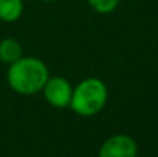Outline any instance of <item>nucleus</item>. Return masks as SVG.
<instances>
[{
	"label": "nucleus",
	"mask_w": 158,
	"mask_h": 157,
	"mask_svg": "<svg viewBox=\"0 0 158 157\" xmlns=\"http://www.w3.org/2000/svg\"><path fill=\"white\" fill-rule=\"evenodd\" d=\"M49 79L48 65L31 55H23L8 66L6 82L9 88L20 96H34L42 93L46 80Z\"/></svg>",
	"instance_id": "f257e3e1"
},
{
	"label": "nucleus",
	"mask_w": 158,
	"mask_h": 157,
	"mask_svg": "<svg viewBox=\"0 0 158 157\" xmlns=\"http://www.w3.org/2000/svg\"><path fill=\"white\" fill-rule=\"evenodd\" d=\"M109 100L107 85L98 77L80 80L72 91L69 108L80 117H94L100 114Z\"/></svg>",
	"instance_id": "f03ea898"
},
{
	"label": "nucleus",
	"mask_w": 158,
	"mask_h": 157,
	"mask_svg": "<svg viewBox=\"0 0 158 157\" xmlns=\"http://www.w3.org/2000/svg\"><path fill=\"white\" fill-rule=\"evenodd\" d=\"M72 91H74L72 83L61 76H49V79L46 80L42 89L46 103L57 109L69 108Z\"/></svg>",
	"instance_id": "7ed1b4c3"
},
{
	"label": "nucleus",
	"mask_w": 158,
	"mask_h": 157,
	"mask_svg": "<svg viewBox=\"0 0 158 157\" xmlns=\"http://www.w3.org/2000/svg\"><path fill=\"white\" fill-rule=\"evenodd\" d=\"M138 145L127 134H114L100 145L98 157H137Z\"/></svg>",
	"instance_id": "20e7f679"
},
{
	"label": "nucleus",
	"mask_w": 158,
	"mask_h": 157,
	"mask_svg": "<svg viewBox=\"0 0 158 157\" xmlns=\"http://www.w3.org/2000/svg\"><path fill=\"white\" fill-rule=\"evenodd\" d=\"M20 57H23V46L17 39L6 37L0 40V62L5 65H12Z\"/></svg>",
	"instance_id": "39448f33"
},
{
	"label": "nucleus",
	"mask_w": 158,
	"mask_h": 157,
	"mask_svg": "<svg viewBox=\"0 0 158 157\" xmlns=\"http://www.w3.org/2000/svg\"><path fill=\"white\" fill-rule=\"evenodd\" d=\"M25 9L23 0H0V22L14 23L17 22Z\"/></svg>",
	"instance_id": "423d86ee"
},
{
	"label": "nucleus",
	"mask_w": 158,
	"mask_h": 157,
	"mask_svg": "<svg viewBox=\"0 0 158 157\" xmlns=\"http://www.w3.org/2000/svg\"><path fill=\"white\" fill-rule=\"evenodd\" d=\"M88 5L97 14L106 15V14H112L118 8L120 0H88Z\"/></svg>",
	"instance_id": "0eeeda50"
},
{
	"label": "nucleus",
	"mask_w": 158,
	"mask_h": 157,
	"mask_svg": "<svg viewBox=\"0 0 158 157\" xmlns=\"http://www.w3.org/2000/svg\"><path fill=\"white\" fill-rule=\"evenodd\" d=\"M39 2H43V3H52V2H57V0H39Z\"/></svg>",
	"instance_id": "6e6552de"
}]
</instances>
